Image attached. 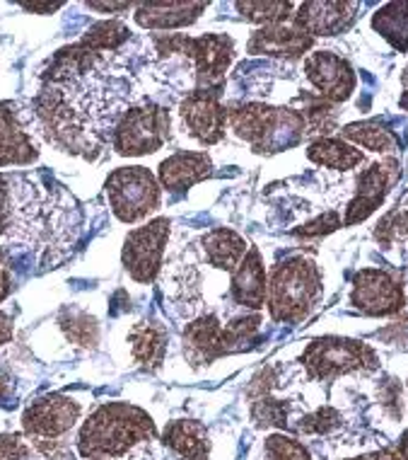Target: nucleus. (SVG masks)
<instances>
[{
  "label": "nucleus",
  "instance_id": "19",
  "mask_svg": "<svg viewBox=\"0 0 408 460\" xmlns=\"http://www.w3.org/2000/svg\"><path fill=\"white\" fill-rule=\"evenodd\" d=\"M314 40L307 32H302L298 24H268L251 34L247 51L249 54L278 56V58H299L309 51Z\"/></svg>",
  "mask_w": 408,
  "mask_h": 460
},
{
  "label": "nucleus",
  "instance_id": "8",
  "mask_svg": "<svg viewBox=\"0 0 408 460\" xmlns=\"http://www.w3.org/2000/svg\"><path fill=\"white\" fill-rule=\"evenodd\" d=\"M309 378L317 381H334L338 376L353 371H375L377 354L365 341L345 340V337H322L309 341L302 354Z\"/></svg>",
  "mask_w": 408,
  "mask_h": 460
},
{
  "label": "nucleus",
  "instance_id": "4",
  "mask_svg": "<svg viewBox=\"0 0 408 460\" xmlns=\"http://www.w3.org/2000/svg\"><path fill=\"white\" fill-rule=\"evenodd\" d=\"M228 121L242 141L256 153H281L298 146L307 136V121L302 111L288 107H268L249 102L228 107Z\"/></svg>",
  "mask_w": 408,
  "mask_h": 460
},
{
  "label": "nucleus",
  "instance_id": "1",
  "mask_svg": "<svg viewBox=\"0 0 408 460\" xmlns=\"http://www.w3.org/2000/svg\"><path fill=\"white\" fill-rule=\"evenodd\" d=\"M138 97L135 78L117 51H97L78 41L61 49L48 64L34 111L41 134L56 148L97 160Z\"/></svg>",
  "mask_w": 408,
  "mask_h": 460
},
{
  "label": "nucleus",
  "instance_id": "46",
  "mask_svg": "<svg viewBox=\"0 0 408 460\" xmlns=\"http://www.w3.org/2000/svg\"><path fill=\"white\" fill-rule=\"evenodd\" d=\"M401 107H406V110H408V93L404 95V100H401Z\"/></svg>",
  "mask_w": 408,
  "mask_h": 460
},
{
  "label": "nucleus",
  "instance_id": "36",
  "mask_svg": "<svg viewBox=\"0 0 408 460\" xmlns=\"http://www.w3.org/2000/svg\"><path fill=\"white\" fill-rule=\"evenodd\" d=\"M341 216L336 211H326L324 216H319L317 221H309L307 226H302L299 230H295L299 238H319V235H329L336 228H341Z\"/></svg>",
  "mask_w": 408,
  "mask_h": 460
},
{
  "label": "nucleus",
  "instance_id": "25",
  "mask_svg": "<svg viewBox=\"0 0 408 460\" xmlns=\"http://www.w3.org/2000/svg\"><path fill=\"white\" fill-rule=\"evenodd\" d=\"M167 341H169L167 330L157 323H138L128 332V344H131L135 361L148 371H157L165 364Z\"/></svg>",
  "mask_w": 408,
  "mask_h": 460
},
{
  "label": "nucleus",
  "instance_id": "29",
  "mask_svg": "<svg viewBox=\"0 0 408 460\" xmlns=\"http://www.w3.org/2000/svg\"><path fill=\"white\" fill-rule=\"evenodd\" d=\"M128 40H131V30L124 22L104 20V22H97L94 27H90L85 37L80 40V44L97 49V51H118L121 44Z\"/></svg>",
  "mask_w": 408,
  "mask_h": 460
},
{
  "label": "nucleus",
  "instance_id": "3",
  "mask_svg": "<svg viewBox=\"0 0 408 460\" xmlns=\"http://www.w3.org/2000/svg\"><path fill=\"white\" fill-rule=\"evenodd\" d=\"M155 438V421L145 410L131 402H107L80 429L78 451L85 460H118Z\"/></svg>",
  "mask_w": 408,
  "mask_h": 460
},
{
  "label": "nucleus",
  "instance_id": "14",
  "mask_svg": "<svg viewBox=\"0 0 408 460\" xmlns=\"http://www.w3.org/2000/svg\"><path fill=\"white\" fill-rule=\"evenodd\" d=\"M401 175V167L396 160H379V163H372V165L358 177V190H355V197L351 199L348 204V211H345L343 226H355V223H362L365 218L375 214L377 208L385 204L386 194L392 191V187L396 184Z\"/></svg>",
  "mask_w": 408,
  "mask_h": 460
},
{
  "label": "nucleus",
  "instance_id": "38",
  "mask_svg": "<svg viewBox=\"0 0 408 460\" xmlns=\"http://www.w3.org/2000/svg\"><path fill=\"white\" fill-rule=\"evenodd\" d=\"M13 334H15L13 318H10L8 313H3V310H0V347H3V344H8V341L13 340Z\"/></svg>",
  "mask_w": 408,
  "mask_h": 460
},
{
  "label": "nucleus",
  "instance_id": "11",
  "mask_svg": "<svg viewBox=\"0 0 408 460\" xmlns=\"http://www.w3.org/2000/svg\"><path fill=\"white\" fill-rule=\"evenodd\" d=\"M41 136L34 104L0 102V167L31 165L39 158Z\"/></svg>",
  "mask_w": 408,
  "mask_h": 460
},
{
  "label": "nucleus",
  "instance_id": "20",
  "mask_svg": "<svg viewBox=\"0 0 408 460\" xmlns=\"http://www.w3.org/2000/svg\"><path fill=\"white\" fill-rule=\"evenodd\" d=\"M213 175V163L205 153L179 151L162 160L160 165V184L169 191L191 190Z\"/></svg>",
  "mask_w": 408,
  "mask_h": 460
},
{
  "label": "nucleus",
  "instance_id": "17",
  "mask_svg": "<svg viewBox=\"0 0 408 460\" xmlns=\"http://www.w3.org/2000/svg\"><path fill=\"white\" fill-rule=\"evenodd\" d=\"M228 354H232L228 327L220 323L218 315H201L184 330V357L194 368L213 364Z\"/></svg>",
  "mask_w": 408,
  "mask_h": 460
},
{
  "label": "nucleus",
  "instance_id": "15",
  "mask_svg": "<svg viewBox=\"0 0 408 460\" xmlns=\"http://www.w3.org/2000/svg\"><path fill=\"white\" fill-rule=\"evenodd\" d=\"M351 303L365 315H394L404 308V288L389 271L362 270L355 274Z\"/></svg>",
  "mask_w": 408,
  "mask_h": 460
},
{
  "label": "nucleus",
  "instance_id": "26",
  "mask_svg": "<svg viewBox=\"0 0 408 460\" xmlns=\"http://www.w3.org/2000/svg\"><path fill=\"white\" fill-rule=\"evenodd\" d=\"M307 158L329 170H353L362 163V153L343 138H317L307 148Z\"/></svg>",
  "mask_w": 408,
  "mask_h": 460
},
{
  "label": "nucleus",
  "instance_id": "28",
  "mask_svg": "<svg viewBox=\"0 0 408 460\" xmlns=\"http://www.w3.org/2000/svg\"><path fill=\"white\" fill-rule=\"evenodd\" d=\"M372 27L382 34L394 49L408 51V3H386L372 17Z\"/></svg>",
  "mask_w": 408,
  "mask_h": 460
},
{
  "label": "nucleus",
  "instance_id": "10",
  "mask_svg": "<svg viewBox=\"0 0 408 460\" xmlns=\"http://www.w3.org/2000/svg\"><path fill=\"white\" fill-rule=\"evenodd\" d=\"M80 420V405L68 395H47L31 402L22 414L24 437L39 451L68 448L65 434H71Z\"/></svg>",
  "mask_w": 408,
  "mask_h": 460
},
{
  "label": "nucleus",
  "instance_id": "18",
  "mask_svg": "<svg viewBox=\"0 0 408 460\" xmlns=\"http://www.w3.org/2000/svg\"><path fill=\"white\" fill-rule=\"evenodd\" d=\"M358 10H360V5L351 3V0H343V3H331V0L305 3V5H299L295 24L312 40L314 37H336L355 22Z\"/></svg>",
  "mask_w": 408,
  "mask_h": 460
},
{
  "label": "nucleus",
  "instance_id": "16",
  "mask_svg": "<svg viewBox=\"0 0 408 460\" xmlns=\"http://www.w3.org/2000/svg\"><path fill=\"white\" fill-rule=\"evenodd\" d=\"M305 73L314 88L319 90V97L331 104L345 102L358 85L351 64L331 51H314L312 56H307Z\"/></svg>",
  "mask_w": 408,
  "mask_h": 460
},
{
  "label": "nucleus",
  "instance_id": "7",
  "mask_svg": "<svg viewBox=\"0 0 408 460\" xmlns=\"http://www.w3.org/2000/svg\"><path fill=\"white\" fill-rule=\"evenodd\" d=\"M172 134L169 110L155 102H135L126 111L114 131V151L126 158H138L160 151Z\"/></svg>",
  "mask_w": 408,
  "mask_h": 460
},
{
  "label": "nucleus",
  "instance_id": "2",
  "mask_svg": "<svg viewBox=\"0 0 408 460\" xmlns=\"http://www.w3.org/2000/svg\"><path fill=\"white\" fill-rule=\"evenodd\" d=\"M80 211L58 184H41L22 172H0V235L39 247H65L75 240Z\"/></svg>",
  "mask_w": 408,
  "mask_h": 460
},
{
  "label": "nucleus",
  "instance_id": "43",
  "mask_svg": "<svg viewBox=\"0 0 408 460\" xmlns=\"http://www.w3.org/2000/svg\"><path fill=\"white\" fill-rule=\"evenodd\" d=\"M401 460H408V429L401 434V441H399V448H396Z\"/></svg>",
  "mask_w": 408,
  "mask_h": 460
},
{
  "label": "nucleus",
  "instance_id": "33",
  "mask_svg": "<svg viewBox=\"0 0 408 460\" xmlns=\"http://www.w3.org/2000/svg\"><path fill=\"white\" fill-rule=\"evenodd\" d=\"M377 243H382L385 247L399 243V240H408V208H396L392 214H386L382 221L377 223L375 230Z\"/></svg>",
  "mask_w": 408,
  "mask_h": 460
},
{
  "label": "nucleus",
  "instance_id": "45",
  "mask_svg": "<svg viewBox=\"0 0 408 460\" xmlns=\"http://www.w3.org/2000/svg\"><path fill=\"white\" fill-rule=\"evenodd\" d=\"M8 393H10V378L0 373V400H3V397H8Z\"/></svg>",
  "mask_w": 408,
  "mask_h": 460
},
{
  "label": "nucleus",
  "instance_id": "42",
  "mask_svg": "<svg viewBox=\"0 0 408 460\" xmlns=\"http://www.w3.org/2000/svg\"><path fill=\"white\" fill-rule=\"evenodd\" d=\"M351 460H401L399 453L392 451V448H382V451L368 453V456H360V458H351Z\"/></svg>",
  "mask_w": 408,
  "mask_h": 460
},
{
  "label": "nucleus",
  "instance_id": "24",
  "mask_svg": "<svg viewBox=\"0 0 408 460\" xmlns=\"http://www.w3.org/2000/svg\"><path fill=\"white\" fill-rule=\"evenodd\" d=\"M201 247H204L205 262L222 271H235L244 260V254L249 252L247 240L230 228L208 230L201 238Z\"/></svg>",
  "mask_w": 408,
  "mask_h": 460
},
{
  "label": "nucleus",
  "instance_id": "22",
  "mask_svg": "<svg viewBox=\"0 0 408 460\" xmlns=\"http://www.w3.org/2000/svg\"><path fill=\"white\" fill-rule=\"evenodd\" d=\"M205 8L208 3H141L135 10V22L145 30H177L196 22Z\"/></svg>",
  "mask_w": 408,
  "mask_h": 460
},
{
  "label": "nucleus",
  "instance_id": "34",
  "mask_svg": "<svg viewBox=\"0 0 408 460\" xmlns=\"http://www.w3.org/2000/svg\"><path fill=\"white\" fill-rule=\"evenodd\" d=\"M264 448H266L268 460H312L305 446L299 444V441H295V438L282 437V434L268 437Z\"/></svg>",
  "mask_w": 408,
  "mask_h": 460
},
{
  "label": "nucleus",
  "instance_id": "44",
  "mask_svg": "<svg viewBox=\"0 0 408 460\" xmlns=\"http://www.w3.org/2000/svg\"><path fill=\"white\" fill-rule=\"evenodd\" d=\"M152 446V444H150ZM150 446H143L138 451H134L131 456H126V458H118V460H145V453H150Z\"/></svg>",
  "mask_w": 408,
  "mask_h": 460
},
{
  "label": "nucleus",
  "instance_id": "27",
  "mask_svg": "<svg viewBox=\"0 0 408 460\" xmlns=\"http://www.w3.org/2000/svg\"><path fill=\"white\" fill-rule=\"evenodd\" d=\"M341 138L375 153L399 151V138L389 128L382 127L379 121H355V124H348L341 131Z\"/></svg>",
  "mask_w": 408,
  "mask_h": 460
},
{
  "label": "nucleus",
  "instance_id": "30",
  "mask_svg": "<svg viewBox=\"0 0 408 460\" xmlns=\"http://www.w3.org/2000/svg\"><path fill=\"white\" fill-rule=\"evenodd\" d=\"M61 327L65 337L80 347H94L97 340H100V327H97V320L90 318L87 313H80V310H71L61 318Z\"/></svg>",
  "mask_w": 408,
  "mask_h": 460
},
{
  "label": "nucleus",
  "instance_id": "35",
  "mask_svg": "<svg viewBox=\"0 0 408 460\" xmlns=\"http://www.w3.org/2000/svg\"><path fill=\"white\" fill-rule=\"evenodd\" d=\"M338 424H341V412L334 407H322L317 412L307 414L305 420H299L295 429L299 434H329L331 429H336Z\"/></svg>",
  "mask_w": 408,
  "mask_h": 460
},
{
  "label": "nucleus",
  "instance_id": "32",
  "mask_svg": "<svg viewBox=\"0 0 408 460\" xmlns=\"http://www.w3.org/2000/svg\"><path fill=\"white\" fill-rule=\"evenodd\" d=\"M251 420L256 427H288V405L268 395L251 397Z\"/></svg>",
  "mask_w": 408,
  "mask_h": 460
},
{
  "label": "nucleus",
  "instance_id": "5",
  "mask_svg": "<svg viewBox=\"0 0 408 460\" xmlns=\"http://www.w3.org/2000/svg\"><path fill=\"white\" fill-rule=\"evenodd\" d=\"M266 294L275 323H299L322 298V271L307 257H291L273 270Z\"/></svg>",
  "mask_w": 408,
  "mask_h": 460
},
{
  "label": "nucleus",
  "instance_id": "21",
  "mask_svg": "<svg viewBox=\"0 0 408 460\" xmlns=\"http://www.w3.org/2000/svg\"><path fill=\"white\" fill-rule=\"evenodd\" d=\"M232 298L239 305L259 310L266 298V270H264V260L256 247H249V252L244 254V260L239 262L235 271H232Z\"/></svg>",
  "mask_w": 408,
  "mask_h": 460
},
{
  "label": "nucleus",
  "instance_id": "37",
  "mask_svg": "<svg viewBox=\"0 0 408 460\" xmlns=\"http://www.w3.org/2000/svg\"><path fill=\"white\" fill-rule=\"evenodd\" d=\"M30 448V438L22 434H0V460H24Z\"/></svg>",
  "mask_w": 408,
  "mask_h": 460
},
{
  "label": "nucleus",
  "instance_id": "12",
  "mask_svg": "<svg viewBox=\"0 0 408 460\" xmlns=\"http://www.w3.org/2000/svg\"><path fill=\"white\" fill-rule=\"evenodd\" d=\"M169 228H172L169 218H155V221H148L141 228L128 233L121 260H124L126 271L131 274L134 281H138V284L155 281L160 270H162Z\"/></svg>",
  "mask_w": 408,
  "mask_h": 460
},
{
  "label": "nucleus",
  "instance_id": "13",
  "mask_svg": "<svg viewBox=\"0 0 408 460\" xmlns=\"http://www.w3.org/2000/svg\"><path fill=\"white\" fill-rule=\"evenodd\" d=\"M179 117L188 136L204 146H215L225 136L228 110L220 100V90H194L179 104Z\"/></svg>",
  "mask_w": 408,
  "mask_h": 460
},
{
  "label": "nucleus",
  "instance_id": "23",
  "mask_svg": "<svg viewBox=\"0 0 408 460\" xmlns=\"http://www.w3.org/2000/svg\"><path fill=\"white\" fill-rule=\"evenodd\" d=\"M162 441L181 460H208L211 456V437L201 421L174 420L167 424Z\"/></svg>",
  "mask_w": 408,
  "mask_h": 460
},
{
  "label": "nucleus",
  "instance_id": "41",
  "mask_svg": "<svg viewBox=\"0 0 408 460\" xmlns=\"http://www.w3.org/2000/svg\"><path fill=\"white\" fill-rule=\"evenodd\" d=\"M63 3H22L24 10H30V13H56V10L61 8Z\"/></svg>",
  "mask_w": 408,
  "mask_h": 460
},
{
  "label": "nucleus",
  "instance_id": "31",
  "mask_svg": "<svg viewBox=\"0 0 408 460\" xmlns=\"http://www.w3.org/2000/svg\"><path fill=\"white\" fill-rule=\"evenodd\" d=\"M237 10L242 13L244 20H249V22H256V24H281L285 22L288 17H291V10H292V3H237Z\"/></svg>",
  "mask_w": 408,
  "mask_h": 460
},
{
  "label": "nucleus",
  "instance_id": "47",
  "mask_svg": "<svg viewBox=\"0 0 408 460\" xmlns=\"http://www.w3.org/2000/svg\"><path fill=\"white\" fill-rule=\"evenodd\" d=\"M404 83H406V85H408V68H406V71H404Z\"/></svg>",
  "mask_w": 408,
  "mask_h": 460
},
{
  "label": "nucleus",
  "instance_id": "9",
  "mask_svg": "<svg viewBox=\"0 0 408 460\" xmlns=\"http://www.w3.org/2000/svg\"><path fill=\"white\" fill-rule=\"evenodd\" d=\"M111 211L118 221L135 223L155 214L162 201V190L145 167H118L104 182Z\"/></svg>",
  "mask_w": 408,
  "mask_h": 460
},
{
  "label": "nucleus",
  "instance_id": "40",
  "mask_svg": "<svg viewBox=\"0 0 408 460\" xmlns=\"http://www.w3.org/2000/svg\"><path fill=\"white\" fill-rule=\"evenodd\" d=\"M90 10H100V13H124L131 8V3H87Z\"/></svg>",
  "mask_w": 408,
  "mask_h": 460
},
{
  "label": "nucleus",
  "instance_id": "39",
  "mask_svg": "<svg viewBox=\"0 0 408 460\" xmlns=\"http://www.w3.org/2000/svg\"><path fill=\"white\" fill-rule=\"evenodd\" d=\"M13 291V277H10L8 264L0 260V301H5Z\"/></svg>",
  "mask_w": 408,
  "mask_h": 460
},
{
  "label": "nucleus",
  "instance_id": "6",
  "mask_svg": "<svg viewBox=\"0 0 408 460\" xmlns=\"http://www.w3.org/2000/svg\"><path fill=\"white\" fill-rule=\"evenodd\" d=\"M152 47L160 56H188L196 64V90L222 88L225 73L235 58V41L228 34H155Z\"/></svg>",
  "mask_w": 408,
  "mask_h": 460
}]
</instances>
